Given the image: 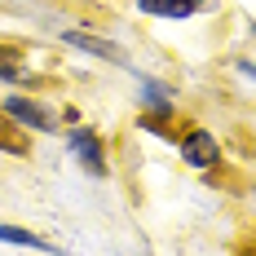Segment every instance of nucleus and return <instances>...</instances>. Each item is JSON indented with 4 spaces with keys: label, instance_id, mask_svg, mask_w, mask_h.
Here are the masks:
<instances>
[{
    "label": "nucleus",
    "instance_id": "5",
    "mask_svg": "<svg viewBox=\"0 0 256 256\" xmlns=\"http://www.w3.org/2000/svg\"><path fill=\"white\" fill-rule=\"evenodd\" d=\"M0 238L4 243H18V248H36V252H58L49 238H40V234H31V230H18V226H0Z\"/></svg>",
    "mask_w": 256,
    "mask_h": 256
},
{
    "label": "nucleus",
    "instance_id": "9",
    "mask_svg": "<svg viewBox=\"0 0 256 256\" xmlns=\"http://www.w3.org/2000/svg\"><path fill=\"white\" fill-rule=\"evenodd\" d=\"M186 4H190V9H199V4H204V0H186Z\"/></svg>",
    "mask_w": 256,
    "mask_h": 256
},
{
    "label": "nucleus",
    "instance_id": "1",
    "mask_svg": "<svg viewBox=\"0 0 256 256\" xmlns=\"http://www.w3.org/2000/svg\"><path fill=\"white\" fill-rule=\"evenodd\" d=\"M181 154H186V164H194V168H212V164L221 159V146H216V137H212V132L190 128V132L181 137Z\"/></svg>",
    "mask_w": 256,
    "mask_h": 256
},
{
    "label": "nucleus",
    "instance_id": "3",
    "mask_svg": "<svg viewBox=\"0 0 256 256\" xmlns=\"http://www.w3.org/2000/svg\"><path fill=\"white\" fill-rule=\"evenodd\" d=\"M4 115H18V124H31V128H40V132L53 128L49 110L36 106V102H26V98H4Z\"/></svg>",
    "mask_w": 256,
    "mask_h": 256
},
{
    "label": "nucleus",
    "instance_id": "4",
    "mask_svg": "<svg viewBox=\"0 0 256 256\" xmlns=\"http://www.w3.org/2000/svg\"><path fill=\"white\" fill-rule=\"evenodd\" d=\"M62 40H66V44H76V49H84V53H93V58H106V62H120V66H124V53L115 49L110 40H98V36H84V31H66Z\"/></svg>",
    "mask_w": 256,
    "mask_h": 256
},
{
    "label": "nucleus",
    "instance_id": "8",
    "mask_svg": "<svg viewBox=\"0 0 256 256\" xmlns=\"http://www.w3.org/2000/svg\"><path fill=\"white\" fill-rule=\"evenodd\" d=\"M142 93H146V102H150V106H159V110L168 106V93H164V88H159L154 80H142Z\"/></svg>",
    "mask_w": 256,
    "mask_h": 256
},
{
    "label": "nucleus",
    "instance_id": "6",
    "mask_svg": "<svg viewBox=\"0 0 256 256\" xmlns=\"http://www.w3.org/2000/svg\"><path fill=\"white\" fill-rule=\"evenodd\" d=\"M137 4H142V14H154V18H190L194 14L186 0H137Z\"/></svg>",
    "mask_w": 256,
    "mask_h": 256
},
{
    "label": "nucleus",
    "instance_id": "10",
    "mask_svg": "<svg viewBox=\"0 0 256 256\" xmlns=\"http://www.w3.org/2000/svg\"><path fill=\"white\" fill-rule=\"evenodd\" d=\"M252 36H256V26H252Z\"/></svg>",
    "mask_w": 256,
    "mask_h": 256
},
{
    "label": "nucleus",
    "instance_id": "2",
    "mask_svg": "<svg viewBox=\"0 0 256 256\" xmlns=\"http://www.w3.org/2000/svg\"><path fill=\"white\" fill-rule=\"evenodd\" d=\"M71 154H80V164H84L93 177L106 172V154H102V142H98L93 128H71Z\"/></svg>",
    "mask_w": 256,
    "mask_h": 256
},
{
    "label": "nucleus",
    "instance_id": "7",
    "mask_svg": "<svg viewBox=\"0 0 256 256\" xmlns=\"http://www.w3.org/2000/svg\"><path fill=\"white\" fill-rule=\"evenodd\" d=\"M22 66H18V53L14 49H0V80H18Z\"/></svg>",
    "mask_w": 256,
    "mask_h": 256
}]
</instances>
